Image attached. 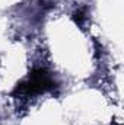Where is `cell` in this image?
I'll return each mask as SVG.
<instances>
[{
    "label": "cell",
    "mask_w": 124,
    "mask_h": 125,
    "mask_svg": "<svg viewBox=\"0 0 124 125\" xmlns=\"http://www.w3.org/2000/svg\"><path fill=\"white\" fill-rule=\"evenodd\" d=\"M57 87V83L51 79V76L44 68H35L29 73V76L18 83L15 90L12 92L13 96H29L38 94L44 92H50Z\"/></svg>",
    "instance_id": "1"
},
{
    "label": "cell",
    "mask_w": 124,
    "mask_h": 125,
    "mask_svg": "<svg viewBox=\"0 0 124 125\" xmlns=\"http://www.w3.org/2000/svg\"><path fill=\"white\" fill-rule=\"evenodd\" d=\"M73 19H74L77 23H80L82 21H85V13H83V10H77V12L73 15Z\"/></svg>",
    "instance_id": "2"
}]
</instances>
